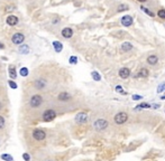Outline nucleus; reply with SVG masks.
Masks as SVG:
<instances>
[{"label":"nucleus","mask_w":165,"mask_h":161,"mask_svg":"<svg viewBox=\"0 0 165 161\" xmlns=\"http://www.w3.org/2000/svg\"><path fill=\"white\" fill-rule=\"evenodd\" d=\"M161 100H163V101L165 100V95H163V96H161Z\"/></svg>","instance_id":"nucleus-38"},{"label":"nucleus","mask_w":165,"mask_h":161,"mask_svg":"<svg viewBox=\"0 0 165 161\" xmlns=\"http://www.w3.org/2000/svg\"><path fill=\"white\" fill-rule=\"evenodd\" d=\"M131 99L134 101H141L143 99V96L142 95H137V94H134L133 96H131Z\"/></svg>","instance_id":"nucleus-31"},{"label":"nucleus","mask_w":165,"mask_h":161,"mask_svg":"<svg viewBox=\"0 0 165 161\" xmlns=\"http://www.w3.org/2000/svg\"><path fill=\"white\" fill-rule=\"evenodd\" d=\"M163 26H164V29H165V22H163Z\"/></svg>","instance_id":"nucleus-40"},{"label":"nucleus","mask_w":165,"mask_h":161,"mask_svg":"<svg viewBox=\"0 0 165 161\" xmlns=\"http://www.w3.org/2000/svg\"><path fill=\"white\" fill-rule=\"evenodd\" d=\"M55 117H56V113L54 110H46L43 113V121H45V122H51Z\"/></svg>","instance_id":"nucleus-11"},{"label":"nucleus","mask_w":165,"mask_h":161,"mask_svg":"<svg viewBox=\"0 0 165 161\" xmlns=\"http://www.w3.org/2000/svg\"><path fill=\"white\" fill-rule=\"evenodd\" d=\"M57 99L60 101H62V102H66V101L71 100L72 96H71V94L68 93V92H61V93L58 94V96H57Z\"/></svg>","instance_id":"nucleus-18"},{"label":"nucleus","mask_w":165,"mask_h":161,"mask_svg":"<svg viewBox=\"0 0 165 161\" xmlns=\"http://www.w3.org/2000/svg\"><path fill=\"white\" fill-rule=\"evenodd\" d=\"M20 75L24 76V77L28 76V68H27V67H23V68H20Z\"/></svg>","instance_id":"nucleus-26"},{"label":"nucleus","mask_w":165,"mask_h":161,"mask_svg":"<svg viewBox=\"0 0 165 161\" xmlns=\"http://www.w3.org/2000/svg\"><path fill=\"white\" fill-rule=\"evenodd\" d=\"M152 107H153V109H159L161 105H159V104H154V105H152Z\"/></svg>","instance_id":"nucleus-36"},{"label":"nucleus","mask_w":165,"mask_h":161,"mask_svg":"<svg viewBox=\"0 0 165 161\" xmlns=\"http://www.w3.org/2000/svg\"><path fill=\"white\" fill-rule=\"evenodd\" d=\"M33 137H34L35 140H37V141H42V140L45 139L46 133L43 131V130L36 129V130H34V132H33Z\"/></svg>","instance_id":"nucleus-15"},{"label":"nucleus","mask_w":165,"mask_h":161,"mask_svg":"<svg viewBox=\"0 0 165 161\" xmlns=\"http://www.w3.org/2000/svg\"><path fill=\"white\" fill-rule=\"evenodd\" d=\"M146 64L148 66H152V67H156L159 66V54L156 53H152L146 57Z\"/></svg>","instance_id":"nucleus-4"},{"label":"nucleus","mask_w":165,"mask_h":161,"mask_svg":"<svg viewBox=\"0 0 165 161\" xmlns=\"http://www.w3.org/2000/svg\"><path fill=\"white\" fill-rule=\"evenodd\" d=\"M24 40H25V36H24V34L22 33H16L12 35V42L14 45H20L24 43Z\"/></svg>","instance_id":"nucleus-13"},{"label":"nucleus","mask_w":165,"mask_h":161,"mask_svg":"<svg viewBox=\"0 0 165 161\" xmlns=\"http://www.w3.org/2000/svg\"><path fill=\"white\" fill-rule=\"evenodd\" d=\"M118 75H119V77L122 78V79L129 78L131 76L130 68H128V67H121V68H119V71H118Z\"/></svg>","instance_id":"nucleus-12"},{"label":"nucleus","mask_w":165,"mask_h":161,"mask_svg":"<svg viewBox=\"0 0 165 161\" xmlns=\"http://www.w3.org/2000/svg\"><path fill=\"white\" fill-rule=\"evenodd\" d=\"M91 76H92V78H93V81H96V82H100V81H101V75H100L97 71L91 72Z\"/></svg>","instance_id":"nucleus-23"},{"label":"nucleus","mask_w":165,"mask_h":161,"mask_svg":"<svg viewBox=\"0 0 165 161\" xmlns=\"http://www.w3.org/2000/svg\"><path fill=\"white\" fill-rule=\"evenodd\" d=\"M42 103H43V97H42L40 95H33V96L30 97V101H29V104H30V106H32V107H34V109L40 106Z\"/></svg>","instance_id":"nucleus-10"},{"label":"nucleus","mask_w":165,"mask_h":161,"mask_svg":"<svg viewBox=\"0 0 165 161\" xmlns=\"http://www.w3.org/2000/svg\"><path fill=\"white\" fill-rule=\"evenodd\" d=\"M19 53H20V54H24V55L28 54L29 53L28 45H20V47H19Z\"/></svg>","instance_id":"nucleus-21"},{"label":"nucleus","mask_w":165,"mask_h":161,"mask_svg":"<svg viewBox=\"0 0 165 161\" xmlns=\"http://www.w3.org/2000/svg\"><path fill=\"white\" fill-rule=\"evenodd\" d=\"M53 47H54V49H55L56 53H61L63 49V44L61 43V42L55 40V42H53Z\"/></svg>","instance_id":"nucleus-20"},{"label":"nucleus","mask_w":165,"mask_h":161,"mask_svg":"<svg viewBox=\"0 0 165 161\" xmlns=\"http://www.w3.org/2000/svg\"><path fill=\"white\" fill-rule=\"evenodd\" d=\"M134 1H136V2H138L139 5H146L149 0H134Z\"/></svg>","instance_id":"nucleus-33"},{"label":"nucleus","mask_w":165,"mask_h":161,"mask_svg":"<svg viewBox=\"0 0 165 161\" xmlns=\"http://www.w3.org/2000/svg\"><path fill=\"white\" fill-rule=\"evenodd\" d=\"M1 110H2V104L0 103V111H1Z\"/></svg>","instance_id":"nucleus-39"},{"label":"nucleus","mask_w":165,"mask_h":161,"mask_svg":"<svg viewBox=\"0 0 165 161\" xmlns=\"http://www.w3.org/2000/svg\"><path fill=\"white\" fill-rule=\"evenodd\" d=\"M108 121L104 120V119H98L93 123V128H94L96 131H103V130H106V129L108 128Z\"/></svg>","instance_id":"nucleus-6"},{"label":"nucleus","mask_w":165,"mask_h":161,"mask_svg":"<svg viewBox=\"0 0 165 161\" xmlns=\"http://www.w3.org/2000/svg\"><path fill=\"white\" fill-rule=\"evenodd\" d=\"M18 17L17 16H14V15H10V16L7 17L6 19V22L7 25H9V26H16L18 24Z\"/></svg>","instance_id":"nucleus-17"},{"label":"nucleus","mask_w":165,"mask_h":161,"mask_svg":"<svg viewBox=\"0 0 165 161\" xmlns=\"http://www.w3.org/2000/svg\"><path fill=\"white\" fill-rule=\"evenodd\" d=\"M48 161H51V160H48Z\"/></svg>","instance_id":"nucleus-41"},{"label":"nucleus","mask_w":165,"mask_h":161,"mask_svg":"<svg viewBox=\"0 0 165 161\" xmlns=\"http://www.w3.org/2000/svg\"><path fill=\"white\" fill-rule=\"evenodd\" d=\"M115 91H116L117 93H120V94H122V95H127V92L124 91V89H122L121 85H117V86L115 87Z\"/></svg>","instance_id":"nucleus-25"},{"label":"nucleus","mask_w":165,"mask_h":161,"mask_svg":"<svg viewBox=\"0 0 165 161\" xmlns=\"http://www.w3.org/2000/svg\"><path fill=\"white\" fill-rule=\"evenodd\" d=\"M23 158H24V160L25 161H30V157H29L28 153H24Z\"/></svg>","instance_id":"nucleus-35"},{"label":"nucleus","mask_w":165,"mask_h":161,"mask_svg":"<svg viewBox=\"0 0 165 161\" xmlns=\"http://www.w3.org/2000/svg\"><path fill=\"white\" fill-rule=\"evenodd\" d=\"M1 159H2V160H5V161H14V158H12L10 155H6V153L1 156Z\"/></svg>","instance_id":"nucleus-27"},{"label":"nucleus","mask_w":165,"mask_h":161,"mask_svg":"<svg viewBox=\"0 0 165 161\" xmlns=\"http://www.w3.org/2000/svg\"><path fill=\"white\" fill-rule=\"evenodd\" d=\"M34 85L37 89H43L46 85V81L45 79H37V81H35Z\"/></svg>","instance_id":"nucleus-19"},{"label":"nucleus","mask_w":165,"mask_h":161,"mask_svg":"<svg viewBox=\"0 0 165 161\" xmlns=\"http://www.w3.org/2000/svg\"><path fill=\"white\" fill-rule=\"evenodd\" d=\"M134 22H135V20H134V17L131 16V15H122V16L119 18V24L122 26V27L125 28H130L134 26Z\"/></svg>","instance_id":"nucleus-1"},{"label":"nucleus","mask_w":165,"mask_h":161,"mask_svg":"<svg viewBox=\"0 0 165 161\" xmlns=\"http://www.w3.org/2000/svg\"><path fill=\"white\" fill-rule=\"evenodd\" d=\"M8 84H9V86H10L12 89H17V84L15 83L14 81H8Z\"/></svg>","instance_id":"nucleus-30"},{"label":"nucleus","mask_w":165,"mask_h":161,"mask_svg":"<svg viewBox=\"0 0 165 161\" xmlns=\"http://www.w3.org/2000/svg\"><path fill=\"white\" fill-rule=\"evenodd\" d=\"M149 107H152V105L149 104V103H141V104H138L136 105V110H143V109H149Z\"/></svg>","instance_id":"nucleus-24"},{"label":"nucleus","mask_w":165,"mask_h":161,"mask_svg":"<svg viewBox=\"0 0 165 161\" xmlns=\"http://www.w3.org/2000/svg\"><path fill=\"white\" fill-rule=\"evenodd\" d=\"M155 14H156V20L157 21L165 22V7L159 5L155 9Z\"/></svg>","instance_id":"nucleus-8"},{"label":"nucleus","mask_w":165,"mask_h":161,"mask_svg":"<svg viewBox=\"0 0 165 161\" xmlns=\"http://www.w3.org/2000/svg\"><path fill=\"white\" fill-rule=\"evenodd\" d=\"M165 93V83H161L157 87V93Z\"/></svg>","instance_id":"nucleus-28"},{"label":"nucleus","mask_w":165,"mask_h":161,"mask_svg":"<svg viewBox=\"0 0 165 161\" xmlns=\"http://www.w3.org/2000/svg\"><path fill=\"white\" fill-rule=\"evenodd\" d=\"M9 75L12 78H16L17 77V73H16V67L10 65L9 66Z\"/></svg>","instance_id":"nucleus-22"},{"label":"nucleus","mask_w":165,"mask_h":161,"mask_svg":"<svg viewBox=\"0 0 165 161\" xmlns=\"http://www.w3.org/2000/svg\"><path fill=\"white\" fill-rule=\"evenodd\" d=\"M88 119H89V117L86 112H80L75 115V122L79 123V124H83L88 121Z\"/></svg>","instance_id":"nucleus-14"},{"label":"nucleus","mask_w":165,"mask_h":161,"mask_svg":"<svg viewBox=\"0 0 165 161\" xmlns=\"http://www.w3.org/2000/svg\"><path fill=\"white\" fill-rule=\"evenodd\" d=\"M5 127V119L0 115V129H2Z\"/></svg>","instance_id":"nucleus-32"},{"label":"nucleus","mask_w":165,"mask_h":161,"mask_svg":"<svg viewBox=\"0 0 165 161\" xmlns=\"http://www.w3.org/2000/svg\"><path fill=\"white\" fill-rule=\"evenodd\" d=\"M112 9H114L112 15H118V14H122V12L128 11L130 9V6L128 5L127 2H117Z\"/></svg>","instance_id":"nucleus-2"},{"label":"nucleus","mask_w":165,"mask_h":161,"mask_svg":"<svg viewBox=\"0 0 165 161\" xmlns=\"http://www.w3.org/2000/svg\"><path fill=\"white\" fill-rule=\"evenodd\" d=\"M73 29L70 27H65L62 29V31H61V35H62V37L66 39H70L73 37Z\"/></svg>","instance_id":"nucleus-16"},{"label":"nucleus","mask_w":165,"mask_h":161,"mask_svg":"<svg viewBox=\"0 0 165 161\" xmlns=\"http://www.w3.org/2000/svg\"><path fill=\"white\" fill-rule=\"evenodd\" d=\"M139 9L142 12H144L146 16H148L152 19H156V14H155V10L152 9L151 7H148L146 5H139Z\"/></svg>","instance_id":"nucleus-7"},{"label":"nucleus","mask_w":165,"mask_h":161,"mask_svg":"<svg viewBox=\"0 0 165 161\" xmlns=\"http://www.w3.org/2000/svg\"><path fill=\"white\" fill-rule=\"evenodd\" d=\"M134 44L131 43V42H128V40H126L124 43H121L119 45V47H118V49H119L120 53H122V54H128V53H130L134 50Z\"/></svg>","instance_id":"nucleus-5"},{"label":"nucleus","mask_w":165,"mask_h":161,"mask_svg":"<svg viewBox=\"0 0 165 161\" xmlns=\"http://www.w3.org/2000/svg\"><path fill=\"white\" fill-rule=\"evenodd\" d=\"M128 117H129V115H128L126 112L120 111L114 117V121L117 125H121V124H125V123L128 121Z\"/></svg>","instance_id":"nucleus-3"},{"label":"nucleus","mask_w":165,"mask_h":161,"mask_svg":"<svg viewBox=\"0 0 165 161\" xmlns=\"http://www.w3.org/2000/svg\"><path fill=\"white\" fill-rule=\"evenodd\" d=\"M4 48H5V45L2 43H0V49H4Z\"/></svg>","instance_id":"nucleus-37"},{"label":"nucleus","mask_w":165,"mask_h":161,"mask_svg":"<svg viewBox=\"0 0 165 161\" xmlns=\"http://www.w3.org/2000/svg\"><path fill=\"white\" fill-rule=\"evenodd\" d=\"M68 63H70V64H76V63H78V57H76V56H71V57H70V58H68Z\"/></svg>","instance_id":"nucleus-29"},{"label":"nucleus","mask_w":165,"mask_h":161,"mask_svg":"<svg viewBox=\"0 0 165 161\" xmlns=\"http://www.w3.org/2000/svg\"><path fill=\"white\" fill-rule=\"evenodd\" d=\"M16 9V7L14 5H12V6H7L6 7V11H12V10H15Z\"/></svg>","instance_id":"nucleus-34"},{"label":"nucleus","mask_w":165,"mask_h":161,"mask_svg":"<svg viewBox=\"0 0 165 161\" xmlns=\"http://www.w3.org/2000/svg\"><path fill=\"white\" fill-rule=\"evenodd\" d=\"M149 74H151V72H149V69H148L147 67H141V68L137 71L136 74L133 75V77L134 78H147L148 76H149Z\"/></svg>","instance_id":"nucleus-9"}]
</instances>
